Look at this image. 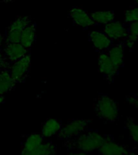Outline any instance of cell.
Returning a JSON list of instances; mask_svg holds the SVG:
<instances>
[{"label":"cell","mask_w":138,"mask_h":155,"mask_svg":"<svg viewBox=\"0 0 138 155\" xmlns=\"http://www.w3.org/2000/svg\"><path fill=\"white\" fill-rule=\"evenodd\" d=\"M44 138L40 133H31L26 137L22 146V152H30L40 146Z\"/></svg>","instance_id":"cell-16"},{"label":"cell","mask_w":138,"mask_h":155,"mask_svg":"<svg viewBox=\"0 0 138 155\" xmlns=\"http://www.w3.org/2000/svg\"><path fill=\"white\" fill-rule=\"evenodd\" d=\"M133 2H135L136 4L138 5V0H133Z\"/></svg>","instance_id":"cell-30"},{"label":"cell","mask_w":138,"mask_h":155,"mask_svg":"<svg viewBox=\"0 0 138 155\" xmlns=\"http://www.w3.org/2000/svg\"><path fill=\"white\" fill-rule=\"evenodd\" d=\"M31 70V56L27 54L19 60L12 63L8 67L10 74L16 82V84L23 83L28 76Z\"/></svg>","instance_id":"cell-5"},{"label":"cell","mask_w":138,"mask_h":155,"mask_svg":"<svg viewBox=\"0 0 138 155\" xmlns=\"http://www.w3.org/2000/svg\"><path fill=\"white\" fill-rule=\"evenodd\" d=\"M133 94V96L136 97V98H137V99H138V91L136 92V93H133V94Z\"/></svg>","instance_id":"cell-29"},{"label":"cell","mask_w":138,"mask_h":155,"mask_svg":"<svg viewBox=\"0 0 138 155\" xmlns=\"http://www.w3.org/2000/svg\"><path fill=\"white\" fill-rule=\"evenodd\" d=\"M127 29L128 34L123 43L125 44L126 47L132 50L134 48L136 42L138 41V21L128 24Z\"/></svg>","instance_id":"cell-19"},{"label":"cell","mask_w":138,"mask_h":155,"mask_svg":"<svg viewBox=\"0 0 138 155\" xmlns=\"http://www.w3.org/2000/svg\"><path fill=\"white\" fill-rule=\"evenodd\" d=\"M98 150L99 155H128L129 153L125 145L115 141L111 135L108 136Z\"/></svg>","instance_id":"cell-7"},{"label":"cell","mask_w":138,"mask_h":155,"mask_svg":"<svg viewBox=\"0 0 138 155\" xmlns=\"http://www.w3.org/2000/svg\"><path fill=\"white\" fill-rule=\"evenodd\" d=\"M10 64L8 62V61L7 60V58L5 57L4 53L3 51L0 48V70H2V69H8V67L10 66Z\"/></svg>","instance_id":"cell-22"},{"label":"cell","mask_w":138,"mask_h":155,"mask_svg":"<svg viewBox=\"0 0 138 155\" xmlns=\"http://www.w3.org/2000/svg\"><path fill=\"white\" fill-rule=\"evenodd\" d=\"M36 25L32 22L31 24H29L26 28L22 31L21 37H20V42L22 45H24L28 49L31 48L33 43L36 41Z\"/></svg>","instance_id":"cell-15"},{"label":"cell","mask_w":138,"mask_h":155,"mask_svg":"<svg viewBox=\"0 0 138 155\" xmlns=\"http://www.w3.org/2000/svg\"><path fill=\"white\" fill-rule=\"evenodd\" d=\"M128 155H138V154H136V153L133 152V151H129V153H128Z\"/></svg>","instance_id":"cell-28"},{"label":"cell","mask_w":138,"mask_h":155,"mask_svg":"<svg viewBox=\"0 0 138 155\" xmlns=\"http://www.w3.org/2000/svg\"><path fill=\"white\" fill-rule=\"evenodd\" d=\"M68 155H91V154H90V153H88L83 152V151H80V150H74V151H73V152H71Z\"/></svg>","instance_id":"cell-24"},{"label":"cell","mask_w":138,"mask_h":155,"mask_svg":"<svg viewBox=\"0 0 138 155\" xmlns=\"http://www.w3.org/2000/svg\"><path fill=\"white\" fill-rule=\"evenodd\" d=\"M99 71L104 78L109 82L112 83L118 74V68L116 67L106 53H100L98 58Z\"/></svg>","instance_id":"cell-6"},{"label":"cell","mask_w":138,"mask_h":155,"mask_svg":"<svg viewBox=\"0 0 138 155\" xmlns=\"http://www.w3.org/2000/svg\"><path fill=\"white\" fill-rule=\"evenodd\" d=\"M5 41V38L4 36H2V34L0 33V48H1V46H2V43H3V41Z\"/></svg>","instance_id":"cell-25"},{"label":"cell","mask_w":138,"mask_h":155,"mask_svg":"<svg viewBox=\"0 0 138 155\" xmlns=\"http://www.w3.org/2000/svg\"><path fill=\"white\" fill-rule=\"evenodd\" d=\"M14 1H15V0H3L2 2H6V3H8V2H14Z\"/></svg>","instance_id":"cell-27"},{"label":"cell","mask_w":138,"mask_h":155,"mask_svg":"<svg viewBox=\"0 0 138 155\" xmlns=\"http://www.w3.org/2000/svg\"><path fill=\"white\" fill-rule=\"evenodd\" d=\"M16 86L8 69L0 70V94L5 95L14 89Z\"/></svg>","instance_id":"cell-13"},{"label":"cell","mask_w":138,"mask_h":155,"mask_svg":"<svg viewBox=\"0 0 138 155\" xmlns=\"http://www.w3.org/2000/svg\"><path fill=\"white\" fill-rule=\"evenodd\" d=\"M28 52L29 49L25 48L20 43H12L5 41L3 53L10 64L28 54Z\"/></svg>","instance_id":"cell-8"},{"label":"cell","mask_w":138,"mask_h":155,"mask_svg":"<svg viewBox=\"0 0 138 155\" xmlns=\"http://www.w3.org/2000/svg\"><path fill=\"white\" fill-rule=\"evenodd\" d=\"M124 21L128 24L138 21V7H132L124 12Z\"/></svg>","instance_id":"cell-21"},{"label":"cell","mask_w":138,"mask_h":155,"mask_svg":"<svg viewBox=\"0 0 138 155\" xmlns=\"http://www.w3.org/2000/svg\"><path fill=\"white\" fill-rule=\"evenodd\" d=\"M57 147L51 141L43 142L40 146L30 152H20L19 155H56Z\"/></svg>","instance_id":"cell-17"},{"label":"cell","mask_w":138,"mask_h":155,"mask_svg":"<svg viewBox=\"0 0 138 155\" xmlns=\"http://www.w3.org/2000/svg\"><path fill=\"white\" fill-rule=\"evenodd\" d=\"M91 120L90 119H77L69 121L67 124L62 125L57 137L59 140H67L77 137V136L84 133L88 128Z\"/></svg>","instance_id":"cell-3"},{"label":"cell","mask_w":138,"mask_h":155,"mask_svg":"<svg viewBox=\"0 0 138 155\" xmlns=\"http://www.w3.org/2000/svg\"><path fill=\"white\" fill-rule=\"evenodd\" d=\"M126 101L128 104H129L131 106L134 107L138 109V99L134 97L132 94H128L126 96Z\"/></svg>","instance_id":"cell-23"},{"label":"cell","mask_w":138,"mask_h":155,"mask_svg":"<svg viewBox=\"0 0 138 155\" xmlns=\"http://www.w3.org/2000/svg\"><path fill=\"white\" fill-rule=\"evenodd\" d=\"M125 44L121 42L120 44L112 45L108 50L105 52L111 59L114 65L116 68H121L124 63V48H125Z\"/></svg>","instance_id":"cell-12"},{"label":"cell","mask_w":138,"mask_h":155,"mask_svg":"<svg viewBox=\"0 0 138 155\" xmlns=\"http://www.w3.org/2000/svg\"><path fill=\"white\" fill-rule=\"evenodd\" d=\"M91 18L95 24H107L114 21L116 14L112 11H99L92 12Z\"/></svg>","instance_id":"cell-18"},{"label":"cell","mask_w":138,"mask_h":155,"mask_svg":"<svg viewBox=\"0 0 138 155\" xmlns=\"http://www.w3.org/2000/svg\"><path fill=\"white\" fill-rule=\"evenodd\" d=\"M109 135H104L97 131H88L82 133L77 137L65 140L64 145L68 150H80L83 152L90 153L99 150Z\"/></svg>","instance_id":"cell-1"},{"label":"cell","mask_w":138,"mask_h":155,"mask_svg":"<svg viewBox=\"0 0 138 155\" xmlns=\"http://www.w3.org/2000/svg\"><path fill=\"white\" fill-rule=\"evenodd\" d=\"M61 121L58 120L57 119H48L43 124L41 128V134L44 138L51 137L53 136H57L60 132L61 128L62 127Z\"/></svg>","instance_id":"cell-14"},{"label":"cell","mask_w":138,"mask_h":155,"mask_svg":"<svg viewBox=\"0 0 138 155\" xmlns=\"http://www.w3.org/2000/svg\"><path fill=\"white\" fill-rule=\"evenodd\" d=\"M89 39L94 48L100 53H105L113 45V41L107 36L104 31H90Z\"/></svg>","instance_id":"cell-10"},{"label":"cell","mask_w":138,"mask_h":155,"mask_svg":"<svg viewBox=\"0 0 138 155\" xmlns=\"http://www.w3.org/2000/svg\"><path fill=\"white\" fill-rule=\"evenodd\" d=\"M3 102H4V95H1L0 94V106L2 105Z\"/></svg>","instance_id":"cell-26"},{"label":"cell","mask_w":138,"mask_h":155,"mask_svg":"<svg viewBox=\"0 0 138 155\" xmlns=\"http://www.w3.org/2000/svg\"><path fill=\"white\" fill-rule=\"evenodd\" d=\"M94 109L97 116L105 122L113 123L118 120V104L107 94H99L94 99Z\"/></svg>","instance_id":"cell-2"},{"label":"cell","mask_w":138,"mask_h":155,"mask_svg":"<svg viewBox=\"0 0 138 155\" xmlns=\"http://www.w3.org/2000/svg\"><path fill=\"white\" fill-rule=\"evenodd\" d=\"M32 22V19L28 15H20L17 17L6 30L5 41L19 43L22 31Z\"/></svg>","instance_id":"cell-4"},{"label":"cell","mask_w":138,"mask_h":155,"mask_svg":"<svg viewBox=\"0 0 138 155\" xmlns=\"http://www.w3.org/2000/svg\"><path fill=\"white\" fill-rule=\"evenodd\" d=\"M125 128L128 129L131 140L138 147V124L133 117H127L125 120Z\"/></svg>","instance_id":"cell-20"},{"label":"cell","mask_w":138,"mask_h":155,"mask_svg":"<svg viewBox=\"0 0 138 155\" xmlns=\"http://www.w3.org/2000/svg\"><path fill=\"white\" fill-rule=\"evenodd\" d=\"M69 16L72 19L74 24L82 27L83 28H87L95 24L92 19L90 14L81 7H74L71 8L69 12Z\"/></svg>","instance_id":"cell-9"},{"label":"cell","mask_w":138,"mask_h":155,"mask_svg":"<svg viewBox=\"0 0 138 155\" xmlns=\"http://www.w3.org/2000/svg\"><path fill=\"white\" fill-rule=\"evenodd\" d=\"M104 31L112 41L125 40L128 29L125 25L119 21H112L104 25Z\"/></svg>","instance_id":"cell-11"}]
</instances>
